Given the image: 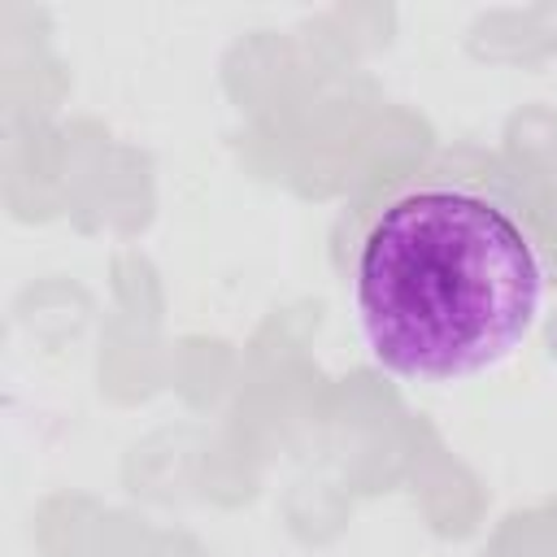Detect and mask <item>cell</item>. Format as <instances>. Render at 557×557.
Here are the masks:
<instances>
[{"mask_svg": "<svg viewBox=\"0 0 557 557\" xmlns=\"http://www.w3.org/2000/svg\"><path fill=\"white\" fill-rule=\"evenodd\" d=\"M548 296V252L518 205L479 174H413L352 244V305L370 352L400 379L448 383L513 357Z\"/></svg>", "mask_w": 557, "mask_h": 557, "instance_id": "cell-1", "label": "cell"}]
</instances>
